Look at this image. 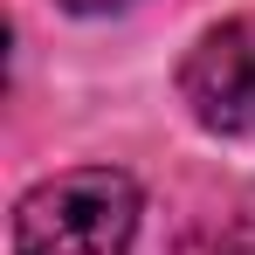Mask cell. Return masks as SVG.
I'll use <instances>...</instances> for the list:
<instances>
[{
  "label": "cell",
  "instance_id": "2",
  "mask_svg": "<svg viewBox=\"0 0 255 255\" xmlns=\"http://www.w3.org/2000/svg\"><path fill=\"white\" fill-rule=\"evenodd\" d=\"M179 97L186 111L221 138H249L255 131V14H235L207 28L179 62Z\"/></svg>",
  "mask_w": 255,
  "mask_h": 255
},
{
  "label": "cell",
  "instance_id": "4",
  "mask_svg": "<svg viewBox=\"0 0 255 255\" xmlns=\"http://www.w3.org/2000/svg\"><path fill=\"white\" fill-rule=\"evenodd\" d=\"M62 7H76V14H104V7H125V0H62Z\"/></svg>",
  "mask_w": 255,
  "mask_h": 255
},
{
  "label": "cell",
  "instance_id": "3",
  "mask_svg": "<svg viewBox=\"0 0 255 255\" xmlns=\"http://www.w3.org/2000/svg\"><path fill=\"white\" fill-rule=\"evenodd\" d=\"M172 255H255V221H214V228H193Z\"/></svg>",
  "mask_w": 255,
  "mask_h": 255
},
{
  "label": "cell",
  "instance_id": "1",
  "mask_svg": "<svg viewBox=\"0 0 255 255\" xmlns=\"http://www.w3.org/2000/svg\"><path fill=\"white\" fill-rule=\"evenodd\" d=\"M138 235V186L131 172L76 166L21 193L14 255H131Z\"/></svg>",
  "mask_w": 255,
  "mask_h": 255
}]
</instances>
